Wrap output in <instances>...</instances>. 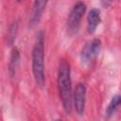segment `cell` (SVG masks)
I'll return each instance as SVG.
<instances>
[{
  "label": "cell",
  "mask_w": 121,
  "mask_h": 121,
  "mask_svg": "<svg viewBox=\"0 0 121 121\" xmlns=\"http://www.w3.org/2000/svg\"><path fill=\"white\" fill-rule=\"evenodd\" d=\"M58 88L62 107L67 113L72 112L73 106V92L71 81L70 65L65 60H61L58 69Z\"/></svg>",
  "instance_id": "cell-1"
},
{
  "label": "cell",
  "mask_w": 121,
  "mask_h": 121,
  "mask_svg": "<svg viewBox=\"0 0 121 121\" xmlns=\"http://www.w3.org/2000/svg\"><path fill=\"white\" fill-rule=\"evenodd\" d=\"M32 72L35 82L39 86H43L44 78V38L40 32L32 49Z\"/></svg>",
  "instance_id": "cell-2"
},
{
  "label": "cell",
  "mask_w": 121,
  "mask_h": 121,
  "mask_svg": "<svg viewBox=\"0 0 121 121\" xmlns=\"http://www.w3.org/2000/svg\"><path fill=\"white\" fill-rule=\"evenodd\" d=\"M85 10H86V5L82 2L77 3L71 9L67 19V30L70 34L77 33L79 27L80 20L83 14L85 13Z\"/></svg>",
  "instance_id": "cell-3"
},
{
  "label": "cell",
  "mask_w": 121,
  "mask_h": 121,
  "mask_svg": "<svg viewBox=\"0 0 121 121\" xmlns=\"http://www.w3.org/2000/svg\"><path fill=\"white\" fill-rule=\"evenodd\" d=\"M101 48V41L99 39H95L93 41L88 42L81 50L80 53V60L84 65H88L94 60L99 54Z\"/></svg>",
  "instance_id": "cell-4"
},
{
  "label": "cell",
  "mask_w": 121,
  "mask_h": 121,
  "mask_svg": "<svg viewBox=\"0 0 121 121\" xmlns=\"http://www.w3.org/2000/svg\"><path fill=\"white\" fill-rule=\"evenodd\" d=\"M73 102L78 114L81 115L84 112L86 102V86L84 83H78L73 94Z\"/></svg>",
  "instance_id": "cell-5"
},
{
  "label": "cell",
  "mask_w": 121,
  "mask_h": 121,
  "mask_svg": "<svg viewBox=\"0 0 121 121\" xmlns=\"http://www.w3.org/2000/svg\"><path fill=\"white\" fill-rule=\"evenodd\" d=\"M46 4H47L46 1H35L34 2L32 12L29 18V26L32 27L39 23L43 13V10L46 7Z\"/></svg>",
  "instance_id": "cell-6"
},
{
  "label": "cell",
  "mask_w": 121,
  "mask_h": 121,
  "mask_svg": "<svg viewBox=\"0 0 121 121\" xmlns=\"http://www.w3.org/2000/svg\"><path fill=\"white\" fill-rule=\"evenodd\" d=\"M100 21V10L97 9H92L88 12L87 16V30L90 34H93L95 32Z\"/></svg>",
  "instance_id": "cell-7"
},
{
  "label": "cell",
  "mask_w": 121,
  "mask_h": 121,
  "mask_svg": "<svg viewBox=\"0 0 121 121\" xmlns=\"http://www.w3.org/2000/svg\"><path fill=\"white\" fill-rule=\"evenodd\" d=\"M19 62H20V53L17 48H14L11 51L10 60L9 64V75L11 78L15 77L18 67H19Z\"/></svg>",
  "instance_id": "cell-8"
},
{
  "label": "cell",
  "mask_w": 121,
  "mask_h": 121,
  "mask_svg": "<svg viewBox=\"0 0 121 121\" xmlns=\"http://www.w3.org/2000/svg\"><path fill=\"white\" fill-rule=\"evenodd\" d=\"M121 105V95H116L114 96H112V98L111 99L107 109H106V115L109 117L111 116L115 110L118 108V106Z\"/></svg>",
  "instance_id": "cell-9"
},
{
  "label": "cell",
  "mask_w": 121,
  "mask_h": 121,
  "mask_svg": "<svg viewBox=\"0 0 121 121\" xmlns=\"http://www.w3.org/2000/svg\"><path fill=\"white\" fill-rule=\"evenodd\" d=\"M17 29H18L17 22H14L13 24L10 25L9 31H8V36H7V39H8V42L9 44H12V43L14 42L15 37H16V33H17Z\"/></svg>",
  "instance_id": "cell-10"
},
{
  "label": "cell",
  "mask_w": 121,
  "mask_h": 121,
  "mask_svg": "<svg viewBox=\"0 0 121 121\" xmlns=\"http://www.w3.org/2000/svg\"><path fill=\"white\" fill-rule=\"evenodd\" d=\"M58 121H60V120H58Z\"/></svg>",
  "instance_id": "cell-11"
}]
</instances>
